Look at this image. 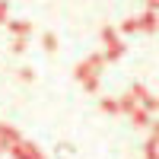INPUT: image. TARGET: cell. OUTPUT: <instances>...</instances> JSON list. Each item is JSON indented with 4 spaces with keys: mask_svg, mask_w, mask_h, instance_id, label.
Wrapping results in <instances>:
<instances>
[{
    "mask_svg": "<svg viewBox=\"0 0 159 159\" xmlns=\"http://www.w3.org/2000/svg\"><path fill=\"white\" fill-rule=\"evenodd\" d=\"M140 29H147V32L156 29V13H153V10H147V13L140 16Z\"/></svg>",
    "mask_w": 159,
    "mask_h": 159,
    "instance_id": "cell-1",
    "label": "cell"
},
{
    "mask_svg": "<svg viewBox=\"0 0 159 159\" xmlns=\"http://www.w3.org/2000/svg\"><path fill=\"white\" fill-rule=\"evenodd\" d=\"M7 25H10V32H13V35H25V32L32 29V22H7Z\"/></svg>",
    "mask_w": 159,
    "mask_h": 159,
    "instance_id": "cell-2",
    "label": "cell"
},
{
    "mask_svg": "<svg viewBox=\"0 0 159 159\" xmlns=\"http://www.w3.org/2000/svg\"><path fill=\"white\" fill-rule=\"evenodd\" d=\"M137 29H140V19H137V16H134V19H127V22L121 25V32H137Z\"/></svg>",
    "mask_w": 159,
    "mask_h": 159,
    "instance_id": "cell-3",
    "label": "cell"
},
{
    "mask_svg": "<svg viewBox=\"0 0 159 159\" xmlns=\"http://www.w3.org/2000/svg\"><path fill=\"white\" fill-rule=\"evenodd\" d=\"M42 45H45L48 51H54V48H57V42H54V35H51V32H45V35H42Z\"/></svg>",
    "mask_w": 159,
    "mask_h": 159,
    "instance_id": "cell-4",
    "label": "cell"
},
{
    "mask_svg": "<svg viewBox=\"0 0 159 159\" xmlns=\"http://www.w3.org/2000/svg\"><path fill=\"white\" fill-rule=\"evenodd\" d=\"M25 45H29V42H25L22 35H16V42H13V51H16V54H19V51H25Z\"/></svg>",
    "mask_w": 159,
    "mask_h": 159,
    "instance_id": "cell-5",
    "label": "cell"
},
{
    "mask_svg": "<svg viewBox=\"0 0 159 159\" xmlns=\"http://www.w3.org/2000/svg\"><path fill=\"white\" fill-rule=\"evenodd\" d=\"M7 13H10V7H7V0H0V22H7Z\"/></svg>",
    "mask_w": 159,
    "mask_h": 159,
    "instance_id": "cell-6",
    "label": "cell"
},
{
    "mask_svg": "<svg viewBox=\"0 0 159 159\" xmlns=\"http://www.w3.org/2000/svg\"><path fill=\"white\" fill-rule=\"evenodd\" d=\"M102 108H105V111H118V102H108V99H105V102H102Z\"/></svg>",
    "mask_w": 159,
    "mask_h": 159,
    "instance_id": "cell-7",
    "label": "cell"
},
{
    "mask_svg": "<svg viewBox=\"0 0 159 159\" xmlns=\"http://www.w3.org/2000/svg\"><path fill=\"white\" fill-rule=\"evenodd\" d=\"M147 7H150V10H156V0H147Z\"/></svg>",
    "mask_w": 159,
    "mask_h": 159,
    "instance_id": "cell-8",
    "label": "cell"
}]
</instances>
